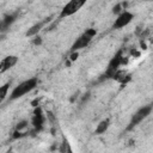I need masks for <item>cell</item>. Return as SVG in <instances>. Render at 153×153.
I'll use <instances>...</instances> for the list:
<instances>
[{
	"instance_id": "6da1fadb",
	"label": "cell",
	"mask_w": 153,
	"mask_h": 153,
	"mask_svg": "<svg viewBox=\"0 0 153 153\" xmlns=\"http://www.w3.org/2000/svg\"><path fill=\"white\" fill-rule=\"evenodd\" d=\"M37 82H38V81H37L36 78H30V79H27V80L20 82L18 86H16V87L12 90V92H11V94H10V99H11V100H14V99H18V98L25 96L26 93H29L30 91H32V90L37 86Z\"/></svg>"
},
{
	"instance_id": "7a4b0ae2",
	"label": "cell",
	"mask_w": 153,
	"mask_h": 153,
	"mask_svg": "<svg viewBox=\"0 0 153 153\" xmlns=\"http://www.w3.org/2000/svg\"><path fill=\"white\" fill-rule=\"evenodd\" d=\"M96 33H97L96 29H87V30H86L82 35H80V36L76 38V41L73 43V45H72V51H76V50H79V49L86 48V47L90 44V42L92 41V38L96 36Z\"/></svg>"
},
{
	"instance_id": "3957f363",
	"label": "cell",
	"mask_w": 153,
	"mask_h": 153,
	"mask_svg": "<svg viewBox=\"0 0 153 153\" xmlns=\"http://www.w3.org/2000/svg\"><path fill=\"white\" fill-rule=\"evenodd\" d=\"M123 62H124V59H123V55H122V50H118L108 65V68L105 71V78H112L114 79L115 74L120 71V67Z\"/></svg>"
},
{
	"instance_id": "277c9868",
	"label": "cell",
	"mask_w": 153,
	"mask_h": 153,
	"mask_svg": "<svg viewBox=\"0 0 153 153\" xmlns=\"http://www.w3.org/2000/svg\"><path fill=\"white\" fill-rule=\"evenodd\" d=\"M152 111V105H143L141 106L137 111H135V114L131 116V120L129 122V126L127 127L128 130H131L134 127H136L141 121H143Z\"/></svg>"
},
{
	"instance_id": "5b68a950",
	"label": "cell",
	"mask_w": 153,
	"mask_h": 153,
	"mask_svg": "<svg viewBox=\"0 0 153 153\" xmlns=\"http://www.w3.org/2000/svg\"><path fill=\"white\" fill-rule=\"evenodd\" d=\"M84 5H85V1H84V0H71V1H68V2L63 6V8L61 10L60 18H66V17L73 16V14L76 13Z\"/></svg>"
},
{
	"instance_id": "8992f818",
	"label": "cell",
	"mask_w": 153,
	"mask_h": 153,
	"mask_svg": "<svg viewBox=\"0 0 153 153\" xmlns=\"http://www.w3.org/2000/svg\"><path fill=\"white\" fill-rule=\"evenodd\" d=\"M134 19V14L129 11H122L114 23V29H122Z\"/></svg>"
},
{
	"instance_id": "52a82bcc",
	"label": "cell",
	"mask_w": 153,
	"mask_h": 153,
	"mask_svg": "<svg viewBox=\"0 0 153 153\" xmlns=\"http://www.w3.org/2000/svg\"><path fill=\"white\" fill-rule=\"evenodd\" d=\"M17 62H18V57H17L16 55H8V56H6V57L1 61L0 73H5L7 69L12 68Z\"/></svg>"
},
{
	"instance_id": "ba28073f",
	"label": "cell",
	"mask_w": 153,
	"mask_h": 153,
	"mask_svg": "<svg viewBox=\"0 0 153 153\" xmlns=\"http://www.w3.org/2000/svg\"><path fill=\"white\" fill-rule=\"evenodd\" d=\"M43 122H44V118H43V115L41 112V109H37L36 112H35V115H33V117H32V124H33L35 129L36 130L42 129Z\"/></svg>"
},
{
	"instance_id": "9c48e42d",
	"label": "cell",
	"mask_w": 153,
	"mask_h": 153,
	"mask_svg": "<svg viewBox=\"0 0 153 153\" xmlns=\"http://www.w3.org/2000/svg\"><path fill=\"white\" fill-rule=\"evenodd\" d=\"M48 22V19L47 20H43V22H39V23H37V24H35V25H32L27 31H26V37H32V36H36L39 31H41V29L43 27V25L45 24Z\"/></svg>"
},
{
	"instance_id": "30bf717a",
	"label": "cell",
	"mask_w": 153,
	"mask_h": 153,
	"mask_svg": "<svg viewBox=\"0 0 153 153\" xmlns=\"http://www.w3.org/2000/svg\"><path fill=\"white\" fill-rule=\"evenodd\" d=\"M109 126H110V120H109V118H106V120H103V121H100V122H99V123L97 124V127H96L94 134H97V135L104 134V133H105V131L108 130Z\"/></svg>"
},
{
	"instance_id": "8fae6325",
	"label": "cell",
	"mask_w": 153,
	"mask_h": 153,
	"mask_svg": "<svg viewBox=\"0 0 153 153\" xmlns=\"http://www.w3.org/2000/svg\"><path fill=\"white\" fill-rule=\"evenodd\" d=\"M114 79H115L116 81L121 82V84H126V82H128V81L130 80V74H128L126 71H121V69H120V71L115 74Z\"/></svg>"
},
{
	"instance_id": "7c38bea8",
	"label": "cell",
	"mask_w": 153,
	"mask_h": 153,
	"mask_svg": "<svg viewBox=\"0 0 153 153\" xmlns=\"http://www.w3.org/2000/svg\"><path fill=\"white\" fill-rule=\"evenodd\" d=\"M16 18H17V14H7V16H5V18L1 20V29L6 30L16 20Z\"/></svg>"
},
{
	"instance_id": "4fadbf2b",
	"label": "cell",
	"mask_w": 153,
	"mask_h": 153,
	"mask_svg": "<svg viewBox=\"0 0 153 153\" xmlns=\"http://www.w3.org/2000/svg\"><path fill=\"white\" fill-rule=\"evenodd\" d=\"M10 85H11V81L6 82L5 85H2V86L0 87V100H4V99L6 98L7 91H8V88H10Z\"/></svg>"
},
{
	"instance_id": "5bb4252c",
	"label": "cell",
	"mask_w": 153,
	"mask_h": 153,
	"mask_svg": "<svg viewBox=\"0 0 153 153\" xmlns=\"http://www.w3.org/2000/svg\"><path fill=\"white\" fill-rule=\"evenodd\" d=\"M61 152H62V153H72L71 146H69L68 141L66 140V137H63V140H62V145H61Z\"/></svg>"
},
{
	"instance_id": "9a60e30c",
	"label": "cell",
	"mask_w": 153,
	"mask_h": 153,
	"mask_svg": "<svg viewBox=\"0 0 153 153\" xmlns=\"http://www.w3.org/2000/svg\"><path fill=\"white\" fill-rule=\"evenodd\" d=\"M27 127V122L26 121H23V122H20V123H18V126H17V130H22L23 128H26Z\"/></svg>"
},
{
	"instance_id": "2e32d148",
	"label": "cell",
	"mask_w": 153,
	"mask_h": 153,
	"mask_svg": "<svg viewBox=\"0 0 153 153\" xmlns=\"http://www.w3.org/2000/svg\"><path fill=\"white\" fill-rule=\"evenodd\" d=\"M121 6H122L121 4H118V5H116V6L114 7V10H112V12H114V13H120V12H121Z\"/></svg>"
},
{
	"instance_id": "e0dca14e",
	"label": "cell",
	"mask_w": 153,
	"mask_h": 153,
	"mask_svg": "<svg viewBox=\"0 0 153 153\" xmlns=\"http://www.w3.org/2000/svg\"><path fill=\"white\" fill-rule=\"evenodd\" d=\"M76 57H78V53H75V51H73V54L71 55V60H72V61H74V60H75Z\"/></svg>"
},
{
	"instance_id": "ac0fdd59",
	"label": "cell",
	"mask_w": 153,
	"mask_h": 153,
	"mask_svg": "<svg viewBox=\"0 0 153 153\" xmlns=\"http://www.w3.org/2000/svg\"><path fill=\"white\" fill-rule=\"evenodd\" d=\"M41 42H42V39H41L39 37H37V38L33 41V43H35V44H41Z\"/></svg>"
},
{
	"instance_id": "d6986e66",
	"label": "cell",
	"mask_w": 153,
	"mask_h": 153,
	"mask_svg": "<svg viewBox=\"0 0 153 153\" xmlns=\"http://www.w3.org/2000/svg\"><path fill=\"white\" fill-rule=\"evenodd\" d=\"M6 153H13V151H11V149H8V151H7Z\"/></svg>"
}]
</instances>
